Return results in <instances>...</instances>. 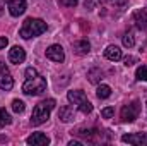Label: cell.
I'll return each instance as SVG.
<instances>
[{"label":"cell","instance_id":"obj_1","mask_svg":"<svg viewBox=\"0 0 147 146\" xmlns=\"http://www.w3.org/2000/svg\"><path fill=\"white\" fill-rule=\"evenodd\" d=\"M48 29L46 23L43 19H38V17H28L19 31V36L24 38V40H29V38H36L39 35H43L45 31Z\"/></svg>","mask_w":147,"mask_h":146},{"label":"cell","instance_id":"obj_26","mask_svg":"<svg viewBox=\"0 0 147 146\" xmlns=\"http://www.w3.org/2000/svg\"><path fill=\"white\" fill-rule=\"evenodd\" d=\"M60 2V5H63V7H75L77 3H79V0H58Z\"/></svg>","mask_w":147,"mask_h":146},{"label":"cell","instance_id":"obj_22","mask_svg":"<svg viewBox=\"0 0 147 146\" xmlns=\"http://www.w3.org/2000/svg\"><path fill=\"white\" fill-rule=\"evenodd\" d=\"M24 108H26V105H24L22 100H14V102H12V110H14L16 113H22Z\"/></svg>","mask_w":147,"mask_h":146},{"label":"cell","instance_id":"obj_29","mask_svg":"<svg viewBox=\"0 0 147 146\" xmlns=\"http://www.w3.org/2000/svg\"><path fill=\"white\" fill-rule=\"evenodd\" d=\"M7 45H9V40H7L5 36H0V50H3Z\"/></svg>","mask_w":147,"mask_h":146},{"label":"cell","instance_id":"obj_15","mask_svg":"<svg viewBox=\"0 0 147 146\" xmlns=\"http://www.w3.org/2000/svg\"><path fill=\"white\" fill-rule=\"evenodd\" d=\"M72 134L79 136V138H86L87 141H94V136L101 134L98 129H77V131H72Z\"/></svg>","mask_w":147,"mask_h":146},{"label":"cell","instance_id":"obj_11","mask_svg":"<svg viewBox=\"0 0 147 146\" xmlns=\"http://www.w3.org/2000/svg\"><path fill=\"white\" fill-rule=\"evenodd\" d=\"M26 143L31 146H46L50 145V138L46 134H43V132H34L26 139Z\"/></svg>","mask_w":147,"mask_h":146},{"label":"cell","instance_id":"obj_14","mask_svg":"<svg viewBox=\"0 0 147 146\" xmlns=\"http://www.w3.org/2000/svg\"><path fill=\"white\" fill-rule=\"evenodd\" d=\"M72 48L77 55H87L91 52V43L87 40H79V41L72 43Z\"/></svg>","mask_w":147,"mask_h":146},{"label":"cell","instance_id":"obj_2","mask_svg":"<svg viewBox=\"0 0 147 146\" xmlns=\"http://www.w3.org/2000/svg\"><path fill=\"white\" fill-rule=\"evenodd\" d=\"M53 108H55V100L53 98H48V100L39 102L36 107L33 108V113H31V126L36 127V126L45 124L50 119V113H51Z\"/></svg>","mask_w":147,"mask_h":146},{"label":"cell","instance_id":"obj_17","mask_svg":"<svg viewBox=\"0 0 147 146\" xmlns=\"http://www.w3.org/2000/svg\"><path fill=\"white\" fill-rule=\"evenodd\" d=\"M58 119L62 122H70V120L75 119V113H74V110L70 107H62L60 112H58Z\"/></svg>","mask_w":147,"mask_h":146},{"label":"cell","instance_id":"obj_21","mask_svg":"<svg viewBox=\"0 0 147 146\" xmlns=\"http://www.w3.org/2000/svg\"><path fill=\"white\" fill-rule=\"evenodd\" d=\"M135 77L139 81H147V65H140L137 71H135Z\"/></svg>","mask_w":147,"mask_h":146},{"label":"cell","instance_id":"obj_10","mask_svg":"<svg viewBox=\"0 0 147 146\" xmlns=\"http://www.w3.org/2000/svg\"><path fill=\"white\" fill-rule=\"evenodd\" d=\"M121 141L123 143H128V145L142 146V145H147V134H142V132H137V134H123L121 136Z\"/></svg>","mask_w":147,"mask_h":146},{"label":"cell","instance_id":"obj_23","mask_svg":"<svg viewBox=\"0 0 147 146\" xmlns=\"http://www.w3.org/2000/svg\"><path fill=\"white\" fill-rule=\"evenodd\" d=\"M101 3H110L113 7H125L128 0H101Z\"/></svg>","mask_w":147,"mask_h":146},{"label":"cell","instance_id":"obj_5","mask_svg":"<svg viewBox=\"0 0 147 146\" xmlns=\"http://www.w3.org/2000/svg\"><path fill=\"white\" fill-rule=\"evenodd\" d=\"M139 113H140V102L134 100L132 103L123 105V108L120 112V117L123 122H134L135 119H139Z\"/></svg>","mask_w":147,"mask_h":146},{"label":"cell","instance_id":"obj_12","mask_svg":"<svg viewBox=\"0 0 147 146\" xmlns=\"http://www.w3.org/2000/svg\"><path fill=\"white\" fill-rule=\"evenodd\" d=\"M134 23H135L137 29L146 31L147 29V10L146 9H140V10L134 12Z\"/></svg>","mask_w":147,"mask_h":146},{"label":"cell","instance_id":"obj_20","mask_svg":"<svg viewBox=\"0 0 147 146\" xmlns=\"http://www.w3.org/2000/svg\"><path fill=\"white\" fill-rule=\"evenodd\" d=\"M134 45H135L134 33H132V31H127V33L123 35V46H127V48H132Z\"/></svg>","mask_w":147,"mask_h":146},{"label":"cell","instance_id":"obj_3","mask_svg":"<svg viewBox=\"0 0 147 146\" xmlns=\"http://www.w3.org/2000/svg\"><path fill=\"white\" fill-rule=\"evenodd\" d=\"M67 100L75 105L77 108L80 110L82 113H91L92 112V103L87 100V96H86V93L82 91V89H74V91H69L67 93Z\"/></svg>","mask_w":147,"mask_h":146},{"label":"cell","instance_id":"obj_27","mask_svg":"<svg viewBox=\"0 0 147 146\" xmlns=\"http://www.w3.org/2000/svg\"><path fill=\"white\" fill-rule=\"evenodd\" d=\"M123 64H125L127 67H130V65L137 64V57H125V59H123Z\"/></svg>","mask_w":147,"mask_h":146},{"label":"cell","instance_id":"obj_30","mask_svg":"<svg viewBox=\"0 0 147 146\" xmlns=\"http://www.w3.org/2000/svg\"><path fill=\"white\" fill-rule=\"evenodd\" d=\"M3 10H5V0H0V16L3 14Z\"/></svg>","mask_w":147,"mask_h":146},{"label":"cell","instance_id":"obj_13","mask_svg":"<svg viewBox=\"0 0 147 146\" xmlns=\"http://www.w3.org/2000/svg\"><path fill=\"white\" fill-rule=\"evenodd\" d=\"M105 57H106L108 60H111V62H118V60L123 59L121 50H120V46H116V45H108V46L105 48Z\"/></svg>","mask_w":147,"mask_h":146},{"label":"cell","instance_id":"obj_8","mask_svg":"<svg viewBox=\"0 0 147 146\" xmlns=\"http://www.w3.org/2000/svg\"><path fill=\"white\" fill-rule=\"evenodd\" d=\"M9 60L12 62V64H22L24 60H26V52H24V48L22 46H19V45H16V46H12L10 50H9Z\"/></svg>","mask_w":147,"mask_h":146},{"label":"cell","instance_id":"obj_19","mask_svg":"<svg viewBox=\"0 0 147 146\" xmlns=\"http://www.w3.org/2000/svg\"><path fill=\"white\" fill-rule=\"evenodd\" d=\"M12 122V117L9 115V112L5 108H0V127H5Z\"/></svg>","mask_w":147,"mask_h":146},{"label":"cell","instance_id":"obj_4","mask_svg":"<svg viewBox=\"0 0 147 146\" xmlns=\"http://www.w3.org/2000/svg\"><path fill=\"white\" fill-rule=\"evenodd\" d=\"M22 91L29 96H36V95H41L43 91H46V79L43 76H34V77H29L24 81L22 84Z\"/></svg>","mask_w":147,"mask_h":146},{"label":"cell","instance_id":"obj_16","mask_svg":"<svg viewBox=\"0 0 147 146\" xmlns=\"http://www.w3.org/2000/svg\"><path fill=\"white\" fill-rule=\"evenodd\" d=\"M87 79H89V83H92V84H99L101 79H103V71H101L99 67L89 69V71H87Z\"/></svg>","mask_w":147,"mask_h":146},{"label":"cell","instance_id":"obj_28","mask_svg":"<svg viewBox=\"0 0 147 146\" xmlns=\"http://www.w3.org/2000/svg\"><path fill=\"white\" fill-rule=\"evenodd\" d=\"M34 76H38V71L34 69V67H28V69H26V79L34 77Z\"/></svg>","mask_w":147,"mask_h":146},{"label":"cell","instance_id":"obj_9","mask_svg":"<svg viewBox=\"0 0 147 146\" xmlns=\"http://www.w3.org/2000/svg\"><path fill=\"white\" fill-rule=\"evenodd\" d=\"M26 7H28L26 0H9V12H10V16H14V17L22 16V14L26 12Z\"/></svg>","mask_w":147,"mask_h":146},{"label":"cell","instance_id":"obj_18","mask_svg":"<svg viewBox=\"0 0 147 146\" xmlns=\"http://www.w3.org/2000/svg\"><path fill=\"white\" fill-rule=\"evenodd\" d=\"M96 96H98L99 100H106V98H110L111 96V88L108 86V84H99L98 89H96Z\"/></svg>","mask_w":147,"mask_h":146},{"label":"cell","instance_id":"obj_24","mask_svg":"<svg viewBox=\"0 0 147 146\" xmlns=\"http://www.w3.org/2000/svg\"><path fill=\"white\" fill-rule=\"evenodd\" d=\"M113 115H115V108L113 107H106V108L101 110V117L103 119H111Z\"/></svg>","mask_w":147,"mask_h":146},{"label":"cell","instance_id":"obj_6","mask_svg":"<svg viewBox=\"0 0 147 146\" xmlns=\"http://www.w3.org/2000/svg\"><path fill=\"white\" fill-rule=\"evenodd\" d=\"M14 88V79H12V74L7 69V65L3 62H0V89L3 91H10Z\"/></svg>","mask_w":147,"mask_h":146},{"label":"cell","instance_id":"obj_7","mask_svg":"<svg viewBox=\"0 0 147 146\" xmlns=\"http://www.w3.org/2000/svg\"><path fill=\"white\" fill-rule=\"evenodd\" d=\"M46 57H48L50 60H53V62L62 64V62L65 60V52H63V48H62L60 45H51V46L46 48Z\"/></svg>","mask_w":147,"mask_h":146},{"label":"cell","instance_id":"obj_25","mask_svg":"<svg viewBox=\"0 0 147 146\" xmlns=\"http://www.w3.org/2000/svg\"><path fill=\"white\" fill-rule=\"evenodd\" d=\"M99 3H101V0H86L84 7H86L87 10H92V9H96V5H99Z\"/></svg>","mask_w":147,"mask_h":146},{"label":"cell","instance_id":"obj_31","mask_svg":"<svg viewBox=\"0 0 147 146\" xmlns=\"http://www.w3.org/2000/svg\"><path fill=\"white\" fill-rule=\"evenodd\" d=\"M80 145H82L80 141H74V139L70 141V143H69V146H80Z\"/></svg>","mask_w":147,"mask_h":146}]
</instances>
